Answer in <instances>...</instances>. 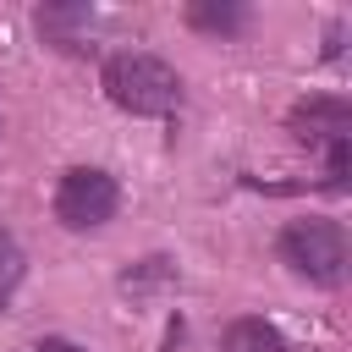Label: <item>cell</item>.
Instances as JSON below:
<instances>
[{
  "instance_id": "6da1fadb",
  "label": "cell",
  "mask_w": 352,
  "mask_h": 352,
  "mask_svg": "<svg viewBox=\"0 0 352 352\" xmlns=\"http://www.w3.org/2000/svg\"><path fill=\"white\" fill-rule=\"evenodd\" d=\"M99 88L126 116H176L182 99H187L182 72L165 55H148V50H116V55H104Z\"/></svg>"
},
{
  "instance_id": "52a82bcc",
  "label": "cell",
  "mask_w": 352,
  "mask_h": 352,
  "mask_svg": "<svg viewBox=\"0 0 352 352\" xmlns=\"http://www.w3.org/2000/svg\"><path fill=\"white\" fill-rule=\"evenodd\" d=\"M214 352H286V336H280L270 319L242 314V319H231V324L220 330V346H214Z\"/></svg>"
},
{
  "instance_id": "277c9868",
  "label": "cell",
  "mask_w": 352,
  "mask_h": 352,
  "mask_svg": "<svg viewBox=\"0 0 352 352\" xmlns=\"http://www.w3.org/2000/svg\"><path fill=\"white\" fill-rule=\"evenodd\" d=\"M286 132L308 148H336V143H352V104L341 94H308L286 110Z\"/></svg>"
},
{
  "instance_id": "5b68a950",
  "label": "cell",
  "mask_w": 352,
  "mask_h": 352,
  "mask_svg": "<svg viewBox=\"0 0 352 352\" xmlns=\"http://www.w3.org/2000/svg\"><path fill=\"white\" fill-rule=\"evenodd\" d=\"M33 28H38V38L50 50L82 55L88 50V33H94V6H82V0H50V6L33 11Z\"/></svg>"
},
{
  "instance_id": "3957f363",
  "label": "cell",
  "mask_w": 352,
  "mask_h": 352,
  "mask_svg": "<svg viewBox=\"0 0 352 352\" xmlns=\"http://www.w3.org/2000/svg\"><path fill=\"white\" fill-rule=\"evenodd\" d=\"M116 209H121V182L99 165H72L55 182V220L66 231H99L116 220Z\"/></svg>"
},
{
  "instance_id": "30bf717a",
  "label": "cell",
  "mask_w": 352,
  "mask_h": 352,
  "mask_svg": "<svg viewBox=\"0 0 352 352\" xmlns=\"http://www.w3.org/2000/svg\"><path fill=\"white\" fill-rule=\"evenodd\" d=\"M33 352H88V346H77L72 336H44V341H38Z\"/></svg>"
},
{
  "instance_id": "ba28073f",
  "label": "cell",
  "mask_w": 352,
  "mask_h": 352,
  "mask_svg": "<svg viewBox=\"0 0 352 352\" xmlns=\"http://www.w3.org/2000/svg\"><path fill=\"white\" fill-rule=\"evenodd\" d=\"M22 275H28V253H22V242L11 236V226H0V314L11 308Z\"/></svg>"
},
{
  "instance_id": "8992f818",
  "label": "cell",
  "mask_w": 352,
  "mask_h": 352,
  "mask_svg": "<svg viewBox=\"0 0 352 352\" xmlns=\"http://www.w3.org/2000/svg\"><path fill=\"white\" fill-rule=\"evenodd\" d=\"M248 22H253V11L242 0H192L187 6V28L209 33V38H236Z\"/></svg>"
},
{
  "instance_id": "9c48e42d",
  "label": "cell",
  "mask_w": 352,
  "mask_h": 352,
  "mask_svg": "<svg viewBox=\"0 0 352 352\" xmlns=\"http://www.w3.org/2000/svg\"><path fill=\"white\" fill-rule=\"evenodd\" d=\"M165 280H176V270H170V258H138L126 275H121V292H148V286H165Z\"/></svg>"
},
{
  "instance_id": "7a4b0ae2",
  "label": "cell",
  "mask_w": 352,
  "mask_h": 352,
  "mask_svg": "<svg viewBox=\"0 0 352 352\" xmlns=\"http://www.w3.org/2000/svg\"><path fill=\"white\" fill-rule=\"evenodd\" d=\"M275 258H280L297 280L336 292V286L346 280L352 248H346L341 220H330V214H302V220H286V226H280V236H275Z\"/></svg>"
},
{
  "instance_id": "8fae6325",
  "label": "cell",
  "mask_w": 352,
  "mask_h": 352,
  "mask_svg": "<svg viewBox=\"0 0 352 352\" xmlns=\"http://www.w3.org/2000/svg\"><path fill=\"white\" fill-rule=\"evenodd\" d=\"M341 38H346V22H330V33H324V60L341 55Z\"/></svg>"
}]
</instances>
